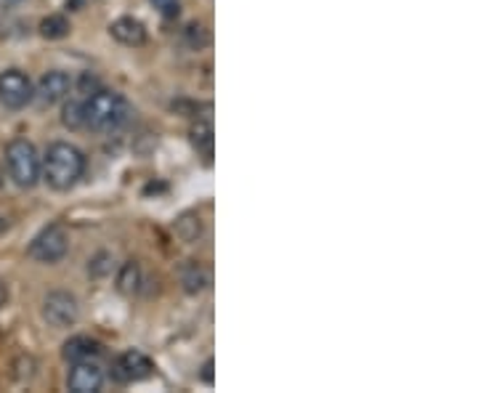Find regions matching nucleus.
Returning <instances> with one entry per match:
<instances>
[{
	"mask_svg": "<svg viewBox=\"0 0 478 393\" xmlns=\"http://www.w3.org/2000/svg\"><path fill=\"white\" fill-rule=\"evenodd\" d=\"M5 301H8V287L0 281V306H5Z\"/></svg>",
	"mask_w": 478,
	"mask_h": 393,
	"instance_id": "nucleus-23",
	"label": "nucleus"
},
{
	"mask_svg": "<svg viewBox=\"0 0 478 393\" xmlns=\"http://www.w3.org/2000/svg\"><path fill=\"white\" fill-rule=\"evenodd\" d=\"M104 386V369L85 359V362H75L67 377V388L72 393H99Z\"/></svg>",
	"mask_w": 478,
	"mask_h": 393,
	"instance_id": "nucleus-9",
	"label": "nucleus"
},
{
	"mask_svg": "<svg viewBox=\"0 0 478 393\" xmlns=\"http://www.w3.org/2000/svg\"><path fill=\"white\" fill-rule=\"evenodd\" d=\"M80 90H83V93H93V90H99V80H96L93 75H88V72H85L83 78H80Z\"/></svg>",
	"mask_w": 478,
	"mask_h": 393,
	"instance_id": "nucleus-21",
	"label": "nucleus"
},
{
	"mask_svg": "<svg viewBox=\"0 0 478 393\" xmlns=\"http://www.w3.org/2000/svg\"><path fill=\"white\" fill-rule=\"evenodd\" d=\"M85 173V154L67 141H57L46 149V154L40 157V178L57 189V192H67L72 189Z\"/></svg>",
	"mask_w": 478,
	"mask_h": 393,
	"instance_id": "nucleus-1",
	"label": "nucleus"
},
{
	"mask_svg": "<svg viewBox=\"0 0 478 393\" xmlns=\"http://www.w3.org/2000/svg\"><path fill=\"white\" fill-rule=\"evenodd\" d=\"M117 290H120L122 295H133V292H139L141 290V269L136 260L122 263V269H120V274H117Z\"/></svg>",
	"mask_w": 478,
	"mask_h": 393,
	"instance_id": "nucleus-12",
	"label": "nucleus"
},
{
	"mask_svg": "<svg viewBox=\"0 0 478 393\" xmlns=\"http://www.w3.org/2000/svg\"><path fill=\"white\" fill-rule=\"evenodd\" d=\"M43 319L54 330H69L80 319V303L72 292L67 290H54L43 298Z\"/></svg>",
	"mask_w": 478,
	"mask_h": 393,
	"instance_id": "nucleus-4",
	"label": "nucleus"
},
{
	"mask_svg": "<svg viewBox=\"0 0 478 393\" xmlns=\"http://www.w3.org/2000/svg\"><path fill=\"white\" fill-rule=\"evenodd\" d=\"M72 90V78L61 69H51L40 78L37 88L32 90V99H37L40 107H54Z\"/></svg>",
	"mask_w": 478,
	"mask_h": 393,
	"instance_id": "nucleus-8",
	"label": "nucleus"
},
{
	"mask_svg": "<svg viewBox=\"0 0 478 393\" xmlns=\"http://www.w3.org/2000/svg\"><path fill=\"white\" fill-rule=\"evenodd\" d=\"M181 284H184L186 292L197 295V292H202V290L210 284V277H207V271H205L199 263H189V266L184 269V274H181Z\"/></svg>",
	"mask_w": 478,
	"mask_h": 393,
	"instance_id": "nucleus-13",
	"label": "nucleus"
},
{
	"mask_svg": "<svg viewBox=\"0 0 478 393\" xmlns=\"http://www.w3.org/2000/svg\"><path fill=\"white\" fill-rule=\"evenodd\" d=\"M61 122L69 131H80L83 128V101H69L61 112Z\"/></svg>",
	"mask_w": 478,
	"mask_h": 393,
	"instance_id": "nucleus-17",
	"label": "nucleus"
},
{
	"mask_svg": "<svg viewBox=\"0 0 478 393\" xmlns=\"http://www.w3.org/2000/svg\"><path fill=\"white\" fill-rule=\"evenodd\" d=\"M99 351H101V345H99L93 337H88V335L69 337V340L61 345V356H64V362H69V365H75V362H85V359H93Z\"/></svg>",
	"mask_w": 478,
	"mask_h": 393,
	"instance_id": "nucleus-11",
	"label": "nucleus"
},
{
	"mask_svg": "<svg viewBox=\"0 0 478 393\" xmlns=\"http://www.w3.org/2000/svg\"><path fill=\"white\" fill-rule=\"evenodd\" d=\"M88 271H90L93 277H104V274H110V271H112V255L99 253L90 263H88Z\"/></svg>",
	"mask_w": 478,
	"mask_h": 393,
	"instance_id": "nucleus-18",
	"label": "nucleus"
},
{
	"mask_svg": "<svg viewBox=\"0 0 478 393\" xmlns=\"http://www.w3.org/2000/svg\"><path fill=\"white\" fill-rule=\"evenodd\" d=\"M110 35H112L117 43H122V46H141L143 40H146V27L141 25L139 19H133V16H122V19H117L110 25Z\"/></svg>",
	"mask_w": 478,
	"mask_h": 393,
	"instance_id": "nucleus-10",
	"label": "nucleus"
},
{
	"mask_svg": "<svg viewBox=\"0 0 478 393\" xmlns=\"http://www.w3.org/2000/svg\"><path fill=\"white\" fill-rule=\"evenodd\" d=\"M131 114L133 110L125 101V96L99 88L88 93V99L83 101V128L93 133H114L131 120Z\"/></svg>",
	"mask_w": 478,
	"mask_h": 393,
	"instance_id": "nucleus-2",
	"label": "nucleus"
},
{
	"mask_svg": "<svg viewBox=\"0 0 478 393\" xmlns=\"http://www.w3.org/2000/svg\"><path fill=\"white\" fill-rule=\"evenodd\" d=\"M192 143H195V149H197L199 154L210 163V157H213V125L207 120L197 122L192 128Z\"/></svg>",
	"mask_w": 478,
	"mask_h": 393,
	"instance_id": "nucleus-14",
	"label": "nucleus"
},
{
	"mask_svg": "<svg viewBox=\"0 0 478 393\" xmlns=\"http://www.w3.org/2000/svg\"><path fill=\"white\" fill-rule=\"evenodd\" d=\"M40 35H43L46 40H61V37H67V35H69V22H67V16H61V14L46 16V19L40 22Z\"/></svg>",
	"mask_w": 478,
	"mask_h": 393,
	"instance_id": "nucleus-15",
	"label": "nucleus"
},
{
	"mask_svg": "<svg viewBox=\"0 0 478 393\" xmlns=\"http://www.w3.org/2000/svg\"><path fill=\"white\" fill-rule=\"evenodd\" d=\"M32 83L22 69H5L0 72V101L8 110H22L32 101Z\"/></svg>",
	"mask_w": 478,
	"mask_h": 393,
	"instance_id": "nucleus-7",
	"label": "nucleus"
},
{
	"mask_svg": "<svg viewBox=\"0 0 478 393\" xmlns=\"http://www.w3.org/2000/svg\"><path fill=\"white\" fill-rule=\"evenodd\" d=\"M175 234L184 239V242H197L199 237H202V224H199L197 216H192V213H186V216H181L178 221H175Z\"/></svg>",
	"mask_w": 478,
	"mask_h": 393,
	"instance_id": "nucleus-16",
	"label": "nucleus"
},
{
	"mask_svg": "<svg viewBox=\"0 0 478 393\" xmlns=\"http://www.w3.org/2000/svg\"><path fill=\"white\" fill-rule=\"evenodd\" d=\"M186 37H189V43H192L195 48H202V46L210 43V35H207V29L202 27V25H192V27L186 29Z\"/></svg>",
	"mask_w": 478,
	"mask_h": 393,
	"instance_id": "nucleus-20",
	"label": "nucleus"
},
{
	"mask_svg": "<svg viewBox=\"0 0 478 393\" xmlns=\"http://www.w3.org/2000/svg\"><path fill=\"white\" fill-rule=\"evenodd\" d=\"M154 372V365L146 354H141L136 348L120 354L114 359L112 365V380L120 383V386H131V383H139V380H146L149 375Z\"/></svg>",
	"mask_w": 478,
	"mask_h": 393,
	"instance_id": "nucleus-6",
	"label": "nucleus"
},
{
	"mask_svg": "<svg viewBox=\"0 0 478 393\" xmlns=\"http://www.w3.org/2000/svg\"><path fill=\"white\" fill-rule=\"evenodd\" d=\"M67 250H69V234H67L64 226L54 224L48 226V228H43L32 239L27 255L32 260H37V263H58L67 255Z\"/></svg>",
	"mask_w": 478,
	"mask_h": 393,
	"instance_id": "nucleus-5",
	"label": "nucleus"
},
{
	"mask_svg": "<svg viewBox=\"0 0 478 393\" xmlns=\"http://www.w3.org/2000/svg\"><path fill=\"white\" fill-rule=\"evenodd\" d=\"M199 380H202V383H207V386H213V380H216V377H213V359H207V362L202 365Z\"/></svg>",
	"mask_w": 478,
	"mask_h": 393,
	"instance_id": "nucleus-22",
	"label": "nucleus"
},
{
	"mask_svg": "<svg viewBox=\"0 0 478 393\" xmlns=\"http://www.w3.org/2000/svg\"><path fill=\"white\" fill-rule=\"evenodd\" d=\"M5 170L19 189H32L40 181V154L27 139H14L5 146Z\"/></svg>",
	"mask_w": 478,
	"mask_h": 393,
	"instance_id": "nucleus-3",
	"label": "nucleus"
},
{
	"mask_svg": "<svg viewBox=\"0 0 478 393\" xmlns=\"http://www.w3.org/2000/svg\"><path fill=\"white\" fill-rule=\"evenodd\" d=\"M165 19H175L181 14V3L178 0H149Z\"/></svg>",
	"mask_w": 478,
	"mask_h": 393,
	"instance_id": "nucleus-19",
	"label": "nucleus"
}]
</instances>
